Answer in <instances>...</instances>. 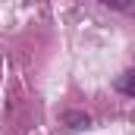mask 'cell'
<instances>
[{"instance_id": "6da1fadb", "label": "cell", "mask_w": 135, "mask_h": 135, "mask_svg": "<svg viewBox=\"0 0 135 135\" xmlns=\"http://www.w3.org/2000/svg\"><path fill=\"white\" fill-rule=\"evenodd\" d=\"M116 91L119 94H126V98H135V69H129V72H123V75H116Z\"/></svg>"}, {"instance_id": "7a4b0ae2", "label": "cell", "mask_w": 135, "mask_h": 135, "mask_svg": "<svg viewBox=\"0 0 135 135\" xmlns=\"http://www.w3.org/2000/svg\"><path fill=\"white\" fill-rule=\"evenodd\" d=\"M66 119L72 123V129H79V126H88V116H82V113H69Z\"/></svg>"}]
</instances>
